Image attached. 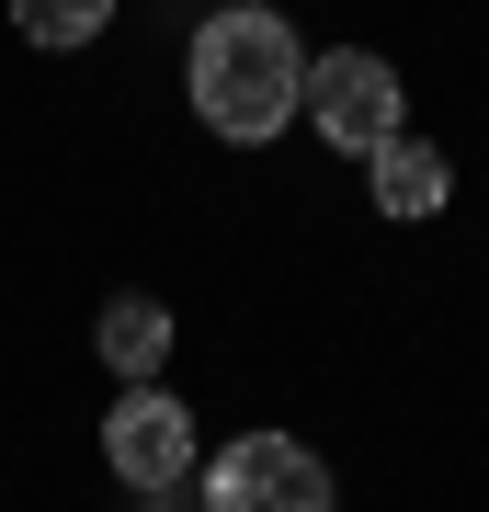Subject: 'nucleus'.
<instances>
[{
	"label": "nucleus",
	"instance_id": "5",
	"mask_svg": "<svg viewBox=\"0 0 489 512\" xmlns=\"http://www.w3.org/2000/svg\"><path fill=\"white\" fill-rule=\"evenodd\" d=\"M91 342H103L114 387H160V365H171V308H160V296H114Z\"/></svg>",
	"mask_w": 489,
	"mask_h": 512
},
{
	"label": "nucleus",
	"instance_id": "2",
	"mask_svg": "<svg viewBox=\"0 0 489 512\" xmlns=\"http://www.w3.org/2000/svg\"><path fill=\"white\" fill-rule=\"evenodd\" d=\"M308 126L342 148V160H376L387 137H410L399 114H410V92H399V69H387L376 46H330V57H308Z\"/></svg>",
	"mask_w": 489,
	"mask_h": 512
},
{
	"label": "nucleus",
	"instance_id": "1",
	"mask_svg": "<svg viewBox=\"0 0 489 512\" xmlns=\"http://www.w3.org/2000/svg\"><path fill=\"white\" fill-rule=\"evenodd\" d=\"M296 103H308V46H296L285 12H262V0H228L217 23H194V114L217 126L228 148H262L296 126Z\"/></svg>",
	"mask_w": 489,
	"mask_h": 512
},
{
	"label": "nucleus",
	"instance_id": "7",
	"mask_svg": "<svg viewBox=\"0 0 489 512\" xmlns=\"http://www.w3.org/2000/svg\"><path fill=\"white\" fill-rule=\"evenodd\" d=\"M103 23H114V0H12V35H23V46H57V57L91 46Z\"/></svg>",
	"mask_w": 489,
	"mask_h": 512
},
{
	"label": "nucleus",
	"instance_id": "4",
	"mask_svg": "<svg viewBox=\"0 0 489 512\" xmlns=\"http://www.w3.org/2000/svg\"><path fill=\"white\" fill-rule=\"evenodd\" d=\"M103 467L126 478V490L171 501L182 478L205 467V444H194V410H182L171 387H126V399H114V421H103Z\"/></svg>",
	"mask_w": 489,
	"mask_h": 512
},
{
	"label": "nucleus",
	"instance_id": "3",
	"mask_svg": "<svg viewBox=\"0 0 489 512\" xmlns=\"http://www.w3.org/2000/svg\"><path fill=\"white\" fill-rule=\"evenodd\" d=\"M205 512H342V490L296 433H239L205 467Z\"/></svg>",
	"mask_w": 489,
	"mask_h": 512
},
{
	"label": "nucleus",
	"instance_id": "6",
	"mask_svg": "<svg viewBox=\"0 0 489 512\" xmlns=\"http://www.w3.org/2000/svg\"><path fill=\"white\" fill-rule=\"evenodd\" d=\"M444 194H455V160L433 137H387L376 148V205L387 217H444Z\"/></svg>",
	"mask_w": 489,
	"mask_h": 512
}]
</instances>
